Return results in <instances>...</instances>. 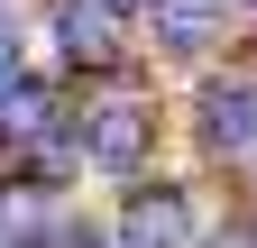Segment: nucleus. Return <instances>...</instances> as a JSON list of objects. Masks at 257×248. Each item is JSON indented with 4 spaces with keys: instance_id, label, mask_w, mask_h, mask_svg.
<instances>
[{
    "instance_id": "obj_1",
    "label": "nucleus",
    "mask_w": 257,
    "mask_h": 248,
    "mask_svg": "<svg viewBox=\"0 0 257 248\" xmlns=\"http://www.w3.org/2000/svg\"><path fill=\"white\" fill-rule=\"evenodd\" d=\"M156 138H166V110H156L138 83H119V74H101V83L83 92V110H74V157L101 184L156 175Z\"/></svg>"
},
{
    "instance_id": "obj_2",
    "label": "nucleus",
    "mask_w": 257,
    "mask_h": 248,
    "mask_svg": "<svg viewBox=\"0 0 257 248\" xmlns=\"http://www.w3.org/2000/svg\"><path fill=\"white\" fill-rule=\"evenodd\" d=\"M193 239H202L193 184H166V175H138V184H119L110 248H193Z\"/></svg>"
},
{
    "instance_id": "obj_3",
    "label": "nucleus",
    "mask_w": 257,
    "mask_h": 248,
    "mask_svg": "<svg viewBox=\"0 0 257 248\" xmlns=\"http://www.w3.org/2000/svg\"><path fill=\"white\" fill-rule=\"evenodd\" d=\"M193 138L211 166H257V74H202L193 92Z\"/></svg>"
},
{
    "instance_id": "obj_4",
    "label": "nucleus",
    "mask_w": 257,
    "mask_h": 248,
    "mask_svg": "<svg viewBox=\"0 0 257 248\" xmlns=\"http://www.w3.org/2000/svg\"><path fill=\"white\" fill-rule=\"evenodd\" d=\"M46 37H55V55H64V74L101 83V74H119V37H128V19L101 10V0H46Z\"/></svg>"
},
{
    "instance_id": "obj_5",
    "label": "nucleus",
    "mask_w": 257,
    "mask_h": 248,
    "mask_svg": "<svg viewBox=\"0 0 257 248\" xmlns=\"http://www.w3.org/2000/svg\"><path fill=\"white\" fill-rule=\"evenodd\" d=\"M138 28H147V46L166 55V65H202L220 46V28H230V0H147Z\"/></svg>"
},
{
    "instance_id": "obj_6",
    "label": "nucleus",
    "mask_w": 257,
    "mask_h": 248,
    "mask_svg": "<svg viewBox=\"0 0 257 248\" xmlns=\"http://www.w3.org/2000/svg\"><path fill=\"white\" fill-rule=\"evenodd\" d=\"M37 248H110L101 230H92V221H46V239Z\"/></svg>"
},
{
    "instance_id": "obj_7",
    "label": "nucleus",
    "mask_w": 257,
    "mask_h": 248,
    "mask_svg": "<svg viewBox=\"0 0 257 248\" xmlns=\"http://www.w3.org/2000/svg\"><path fill=\"white\" fill-rule=\"evenodd\" d=\"M19 74H28V46H19V28L0 19V83H19Z\"/></svg>"
},
{
    "instance_id": "obj_8",
    "label": "nucleus",
    "mask_w": 257,
    "mask_h": 248,
    "mask_svg": "<svg viewBox=\"0 0 257 248\" xmlns=\"http://www.w3.org/2000/svg\"><path fill=\"white\" fill-rule=\"evenodd\" d=\"M193 248H257V230H248V221H230V230H202Z\"/></svg>"
},
{
    "instance_id": "obj_9",
    "label": "nucleus",
    "mask_w": 257,
    "mask_h": 248,
    "mask_svg": "<svg viewBox=\"0 0 257 248\" xmlns=\"http://www.w3.org/2000/svg\"><path fill=\"white\" fill-rule=\"evenodd\" d=\"M101 10H119V19H128V28H138V10H147V0H101Z\"/></svg>"
},
{
    "instance_id": "obj_10",
    "label": "nucleus",
    "mask_w": 257,
    "mask_h": 248,
    "mask_svg": "<svg viewBox=\"0 0 257 248\" xmlns=\"http://www.w3.org/2000/svg\"><path fill=\"white\" fill-rule=\"evenodd\" d=\"M230 10H257V0H230Z\"/></svg>"
}]
</instances>
